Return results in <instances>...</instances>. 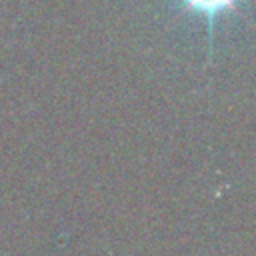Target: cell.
Instances as JSON below:
<instances>
[{"label":"cell","instance_id":"obj_1","mask_svg":"<svg viewBox=\"0 0 256 256\" xmlns=\"http://www.w3.org/2000/svg\"><path fill=\"white\" fill-rule=\"evenodd\" d=\"M182 6L194 14H200L208 20H214L216 16H222L236 8L238 0H180Z\"/></svg>","mask_w":256,"mask_h":256}]
</instances>
